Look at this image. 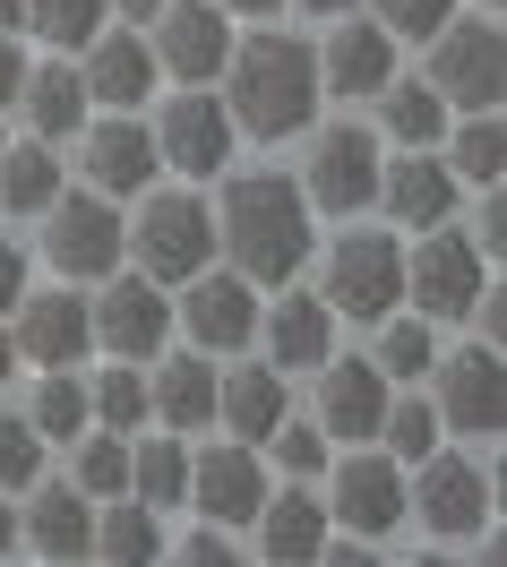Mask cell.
<instances>
[{
    "mask_svg": "<svg viewBox=\"0 0 507 567\" xmlns=\"http://www.w3.org/2000/svg\"><path fill=\"white\" fill-rule=\"evenodd\" d=\"M379 439H387V456H396V464H422L438 447V404H422V395H387Z\"/></svg>",
    "mask_w": 507,
    "mask_h": 567,
    "instance_id": "obj_39",
    "label": "cell"
},
{
    "mask_svg": "<svg viewBox=\"0 0 507 567\" xmlns=\"http://www.w3.org/2000/svg\"><path fill=\"white\" fill-rule=\"evenodd\" d=\"M456 189H465V181L447 173L438 146H396V155L379 164V198H370V207H387L404 233H422V224H447V215H456Z\"/></svg>",
    "mask_w": 507,
    "mask_h": 567,
    "instance_id": "obj_18",
    "label": "cell"
},
{
    "mask_svg": "<svg viewBox=\"0 0 507 567\" xmlns=\"http://www.w3.org/2000/svg\"><path fill=\"white\" fill-rule=\"evenodd\" d=\"M43 482V439L27 413H0V491L18 498V491H35Z\"/></svg>",
    "mask_w": 507,
    "mask_h": 567,
    "instance_id": "obj_40",
    "label": "cell"
},
{
    "mask_svg": "<svg viewBox=\"0 0 507 567\" xmlns=\"http://www.w3.org/2000/svg\"><path fill=\"white\" fill-rule=\"evenodd\" d=\"M27 422H35L43 447H70L77 430H86V379L77 370H43L35 395H27Z\"/></svg>",
    "mask_w": 507,
    "mask_h": 567,
    "instance_id": "obj_33",
    "label": "cell"
},
{
    "mask_svg": "<svg viewBox=\"0 0 507 567\" xmlns=\"http://www.w3.org/2000/svg\"><path fill=\"white\" fill-rule=\"evenodd\" d=\"M155 70L164 78H182V86H216V70H224V52H232V18H224L216 0H164L155 18Z\"/></svg>",
    "mask_w": 507,
    "mask_h": 567,
    "instance_id": "obj_14",
    "label": "cell"
},
{
    "mask_svg": "<svg viewBox=\"0 0 507 567\" xmlns=\"http://www.w3.org/2000/svg\"><path fill=\"white\" fill-rule=\"evenodd\" d=\"M86 422L95 430H138L146 422V361H112L86 379Z\"/></svg>",
    "mask_w": 507,
    "mask_h": 567,
    "instance_id": "obj_36",
    "label": "cell"
},
{
    "mask_svg": "<svg viewBox=\"0 0 507 567\" xmlns=\"http://www.w3.org/2000/svg\"><path fill=\"white\" fill-rule=\"evenodd\" d=\"M379 370H387V379H431V361H438V336H431V319H422V310H387V319H379Z\"/></svg>",
    "mask_w": 507,
    "mask_h": 567,
    "instance_id": "obj_37",
    "label": "cell"
},
{
    "mask_svg": "<svg viewBox=\"0 0 507 567\" xmlns=\"http://www.w3.org/2000/svg\"><path fill=\"white\" fill-rule=\"evenodd\" d=\"M77 173H86V189H104V198H138L146 181L164 173V164H155V130H146L138 112H104V121H86V138H77Z\"/></svg>",
    "mask_w": 507,
    "mask_h": 567,
    "instance_id": "obj_16",
    "label": "cell"
},
{
    "mask_svg": "<svg viewBox=\"0 0 507 567\" xmlns=\"http://www.w3.org/2000/svg\"><path fill=\"white\" fill-rule=\"evenodd\" d=\"M70 447H77L70 482L86 498H121V491H130V430H95V422H86Z\"/></svg>",
    "mask_w": 507,
    "mask_h": 567,
    "instance_id": "obj_34",
    "label": "cell"
},
{
    "mask_svg": "<svg viewBox=\"0 0 507 567\" xmlns=\"http://www.w3.org/2000/svg\"><path fill=\"white\" fill-rule=\"evenodd\" d=\"M9 370H18V344H9V319H0V388H9Z\"/></svg>",
    "mask_w": 507,
    "mask_h": 567,
    "instance_id": "obj_51",
    "label": "cell"
},
{
    "mask_svg": "<svg viewBox=\"0 0 507 567\" xmlns=\"http://www.w3.org/2000/svg\"><path fill=\"white\" fill-rule=\"evenodd\" d=\"M370 104H379V121H387V138H396V146H438V138H447V95L422 86V78H387Z\"/></svg>",
    "mask_w": 507,
    "mask_h": 567,
    "instance_id": "obj_31",
    "label": "cell"
},
{
    "mask_svg": "<svg viewBox=\"0 0 507 567\" xmlns=\"http://www.w3.org/2000/svg\"><path fill=\"white\" fill-rule=\"evenodd\" d=\"M258 498H267V464H258V447H207V456H189V491L182 507H198L207 525H250Z\"/></svg>",
    "mask_w": 507,
    "mask_h": 567,
    "instance_id": "obj_22",
    "label": "cell"
},
{
    "mask_svg": "<svg viewBox=\"0 0 507 567\" xmlns=\"http://www.w3.org/2000/svg\"><path fill=\"white\" fill-rule=\"evenodd\" d=\"M387 395H396V379H387L379 361H335V353L319 361V430H327V439H344V447L379 439Z\"/></svg>",
    "mask_w": 507,
    "mask_h": 567,
    "instance_id": "obj_21",
    "label": "cell"
},
{
    "mask_svg": "<svg viewBox=\"0 0 507 567\" xmlns=\"http://www.w3.org/2000/svg\"><path fill=\"white\" fill-rule=\"evenodd\" d=\"M18 550V507H9V491H0V559Z\"/></svg>",
    "mask_w": 507,
    "mask_h": 567,
    "instance_id": "obj_49",
    "label": "cell"
},
{
    "mask_svg": "<svg viewBox=\"0 0 507 567\" xmlns=\"http://www.w3.org/2000/svg\"><path fill=\"white\" fill-rule=\"evenodd\" d=\"M224 18H276V9H284V0H216Z\"/></svg>",
    "mask_w": 507,
    "mask_h": 567,
    "instance_id": "obj_48",
    "label": "cell"
},
{
    "mask_svg": "<svg viewBox=\"0 0 507 567\" xmlns=\"http://www.w3.org/2000/svg\"><path fill=\"white\" fill-rule=\"evenodd\" d=\"M0 146H9V130H0Z\"/></svg>",
    "mask_w": 507,
    "mask_h": 567,
    "instance_id": "obj_54",
    "label": "cell"
},
{
    "mask_svg": "<svg viewBox=\"0 0 507 567\" xmlns=\"http://www.w3.org/2000/svg\"><path fill=\"white\" fill-rule=\"evenodd\" d=\"M18 86H27V52H18V35L0 27V112L18 104Z\"/></svg>",
    "mask_w": 507,
    "mask_h": 567,
    "instance_id": "obj_46",
    "label": "cell"
},
{
    "mask_svg": "<svg viewBox=\"0 0 507 567\" xmlns=\"http://www.w3.org/2000/svg\"><path fill=\"white\" fill-rule=\"evenodd\" d=\"M61 189H70V173H61V155H52L43 138L0 146V215H43Z\"/></svg>",
    "mask_w": 507,
    "mask_h": 567,
    "instance_id": "obj_29",
    "label": "cell"
},
{
    "mask_svg": "<svg viewBox=\"0 0 507 567\" xmlns=\"http://www.w3.org/2000/svg\"><path fill=\"white\" fill-rule=\"evenodd\" d=\"M112 18H121V27H146V18H155V9H164V0H104Z\"/></svg>",
    "mask_w": 507,
    "mask_h": 567,
    "instance_id": "obj_47",
    "label": "cell"
},
{
    "mask_svg": "<svg viewBox=\"0 0 507 567\" xmlns=\"http://www.w3.org/2000/svg\"><path fill=\"white\" fill-rule=\"evenodd\" d=\"M189 491V447L182 439H146V447H130V498H146L155 516L164 507H182Z\"/></svg>",
    "mask_w": 507,
    "mask_h": 567,
    "instance_id": "obj_35",
    "label": "cell"
},
{
    "mask_svg": "<svg viewBox=\"0 0 507 567\" xmlns=\"http://www.w3.org/2000/svg\"><path fill=\"white\" fill-rule=\"evenodd\" d=\"M182 559H198V567H224V559H232V533H224V525H198V533L182 542Z\"/></svg>",
    "mask_w": 507,
    "mask_h": 567,
    "instance_id": "obj_45",
    "label": "cell"
},
{
    "mask_svg": "<svg viewBox=\"0 0 507 567\" xmlns=\"http://www.w3.org/2000/svg\"><path fill=\"white\" fill-rule=\"evenodd\" d=\"M18 292H27V249H18L9 233H0V319L18 310Z\"/></svg>",
    "mask_w": 507,
    "mask_h": 567,
    "instance_id": "obj_44",
    "label": "cell"
},
{
    "mask_svg": "<svg viewBox=\"0 0 507 567\" xmlns=\"http://www.w3.org/2000/svg\"><path fill=\"white\" fill-rule=\"evenodd\" d=\"M95 559H121V567H138V559H155L164 550V525H155V507L146 498H95V542H86Z\"/></svg>",
    "mask_w": 507,
    "mask_h": 567,
    "instance_id": "obj_30",
    "label": "cell"
},
{
    "mask_svg": "<svg viewBox=\"0 0 507 567\" xmlns=\"http://www.w3.org/2000/svg\"><path fill=\"white\" fill-rule=\"evenodd\" d=\"M327 525H344L353 542H387L404 525V464L379 447L327 456Z\"/></svg>",
    "mask_w": 507,
    "mask_h": 567,
    "instance_id": "obj_9",
    "label": "cell"
},
{
    "mask_svg": "<svg viewBox=\"0 0 507 567\" xmlns=\"http://www.w3.org/2000/svg\"><path fill=\"white\" fill-rule=\"evenodd\" d=\"M473 241L490 249V258L507 249V198H499V181H490V189H482V207H473Z\"/></svg>",
    "mask_w": 507,
    "mask_h": 567,
    "instance_id": "obj_43",
    "label": "cell"
},
{
    "mask_svg": "<svg viewBox=\"0 0 507 567\" xmlns=\"http://www.w3.org/2000/svg\"><path fill=\"white\" fill-rule=\"evenodd\" d=\"M224 112H232V130H250V138H301L310 121H319V52L301 35H276V27H258V35H232L224 52Z\"/></svg>",
    "mask_w": 507,
    "mask_h": 567,
    "instance_id": "obj_1",
    "label": "cell"
},
{
    "mask_svg": "<svg viewBox=\"0 0 507 567\" xmlns=\"http://www.w3.org/2000/svg\"><path fill=\"white\" fill-rule=\"evenodd\" d=\"M18 27H35L43 43H61V52H77V43L95 35V27H112L104 0H27V18Z\"/></svg>",
    "mask_w": 507,
    "mask_h": 567,
    "instance_id": "obj_38",
    "label": "cell"
},
{
    "mask_svg": "<svg viewBox=\"0 0 507 567\" xmlns=\"http://www.w3.org/2000/svg\"><path fill=\"white\" fill-rule=\"evenodd\" d=\"M173 319L189 327L198 353H241L258 336V284L241 276V267H216V258H207V267L182 284V310H173Z\"/></svg>",
    "mask_w": 507,
    "mask_h": 567,
    "instance_id": "obj_13",
    "label": "cell"
},
{
    "mask_svg": "<svg viewBox=\"0 0 507 567\" xmlns=\"http://www.w3.org/2000/svg\"><path fill=\"white\" fill-rule=\"evenodd\" d=\"M155 52H146L138 27H95L86 35V61H77V86H86V104H104V112H138L146 95H155Z\"/></svg>",
    "mask_w": 507,
    "mask_h": 567,
    "instance_id": "obj_17",
    "label": "cell"
},
{
    "mask_svg": "<svg viewBox=\"0 0 507 567\" xmlns=\"http://www.w3.org/2000/svg\"><path fill=\"white\" fill-rule=\"evenodd\" d=\"M146 413L164 430H207L216 422V361L207 353H173V361H155V379H146Z\"/></svg>",
    "mask_w": 507,
    "mask_h": 567,
    "instance_id": "obj_26",
    "label": "cell"
},
{
    "mask_svg": "<svg viewBox=\"0 0 507 567\" xmlns=\"http://www.w3.org/2000/svg\"><path fill=\"white\" fill-rule=\"evenodd\" d=\"M447 173L473 181V189H490V181L507 173V130H499V104L490 112H465V121H447Z\"/></svg>",
    "mask_w": 507,
    "mask_h": 567,
    "instance_id": "obj_32",
    "label": "cell"
},
{
    "mask_svg": "<svg viewBox=\"0 0 507 567\" xmlns=\"http://www.w3.org/2000/svg\"><path fill=\"white\" fill-rule=\"evenodd\" d=\"M216 422L232 430L241 447H267V430L284 422V370H276V361L224 370V379H216Z\"/></svg>",
    "mask_w": 507,
    "mask_h": 567,
    "instance_id": "obj_27",
    "label": "cell"
},
{
    "mask_svg": "<svg viewBox=\"0 0 507 567\" xmlns=\"http://www.w3.org/2000/svg\"><path fill=\"white\" fill-rule=\"evenodd\" d=\"M232 112H224V95H207V86H189V95H173V104L155 112V164L182 181H216L224 164H232Z\"/></svg>",
    "mask_w": 507,
    "mask_h": 567,
    "instance_id": "obj_12",
    "label": "cell"
},
{
    "mask_svg": "<svg viewBox=\"0 0 507 567\" xmlns=\"http://www.w3.org/2000/svg\"><path fill=\"white\" fill-rule=\"evenodd\" d=\"M301 9H310V18H353L362 0H301Z\"/></svg>",
    "mask_w": 507,
    "mask_h": 567,
    "instance_id": "obj_50",
    "label": "cell"
},
{
    "mask_svg": "<svg viewBox=\"0 0 507 567\" xmlns=\"http://www.w3.org/2000/svg\"><path fill=\"white\" fill-rule=\"evenodd\" d=\"M18 18H27V0H0V27H9V35H18Z\"/></svg>",
    "mask_w": 507,
    "mask_h": 567,
    "instance_id": "obj_52",
    "label": "cell"
},
{
    "mask_svg": "<svg viewBox=\"0 0 507 567\" xmlns=\"http://www.w3.org/2000/svg\"><path fill=\"white\" fill-rule=\"evenodd\" d=\"M319 301L353 327H379L387 310H404V241L396 233H344L319 267Z\"/></svg>",
    "mask_w": 507,
    "mask_h": 567,
    "instance_id": "obj_5",
    "label": "cell"
},
{
    "mask_svg": "<svg viewBox=\"0 0 507 567\" xmlns=\"http://www.w3.org/2000/svg\"><path fill=\"white\" fill-rule=\"evenodd\" d=\"M121 224H130L138 276H155V284H189L216 258V207L198 189H138V215H121Z\"/></svg>",
    "mask_w": 507,
    "mask_h": 567,
    "instance_id": "obj_3",
    "label": "cell"
},
{
    "mask_svg": "<svg viewBox=\"0 0 507 567\" xmlns=\"http://www.w3.org/2000/svg\"><path fill=\"white\" fill-rule=\"evenodd\" d=\"M431 86L447 95V112H490L507 86V52H499V18H447L431 35Z\"/></svg>",
    "mask_w": 507,
    "mask_h": 567,
    "instance_id": "obj_10",
    "label": "cell"
},
{
    "mask_svg": "<svg viewBox=\"0 0 507 567\" xmlns=\"http://www.w3.org/2000/svg\"><path fill=\"white\" fill-rule=\"evenodd\" d=\"M43 258L61 284H104L112 267H130V224L104 189H61L43 207Z\"/></svg>",
    "mask_w": 507,
    "mask_h": 567,
    "instance_id": "obj_4",
    "label": "cell"
},
{
    "mask_svg": "<svg viewBox=\"0 0 507 567\" xmlns=\"http://www.w3.org/2000/svg\"><path fill=\"white\" fill-rule=\"evenodd\" d=\"M310 52H319V95H335V104H370V95L396 78V35H387L379 18L335 27V35L310 43Z\"/></svg>",
    "mask_w": 507,
    "mask_h": 567,
    "instance_id": "obj_19",
    "label": "cell"
},
{
    "mask_svg": "<svg viewBox=\"0 0 507 567\" xmlns=\"http://www.w3.org/2000/svg\"><path fill=\"white\" fill-rule=\"evenodd\" d=\"M482 9H490V18H499V0H482Z\"/></svg>",
    "mask_w": 507,
    "mask_h": 567,
    "instance_id": "obj_53",
    "label": "cell"
},
{
    "mask_svg": "<svg viewBox=\"0 0 507 567\" xmlns=\"http://www.w3.org/2000/svg\"><path fill=\"white\" fill-rule=\"evenodd\" d=\"M404 516H422V533L438 542H473V533H490V473L438 439L422 456V482L404 473Z\"/></svg>",
    "mask_w": 507,
    "mask_h": 567,
    "instance_id": "obj_8",
    "label": "cell"
},
{
    "mask_svg": "<svg viewBox=\"0 0 507 567\" xmlns=\"http://www.w3.org/2000/svg\"><path fill=\"white\" fill-rule=\"evenodd\" d=\"M379 9V27L387 35H413V43H431L447 18H456V0H370Z\"/></svg>",
    "mask_w": 507,
    "mask_h": 567,
    "instance_id": "obj_42",
    "label": "cell"
},
{
    "mask_svg": "<svg viewBox=\"0 0 507 567\" xmlns=\"http://www.w3.org/2000/svg\"><path fill=\"white\" fill-rule=\"evenodd\" d=\"M431 379H438V430L499 439V344H465V353L431 361Z\"/></svg>",
    "mask_w": 507,
    "mask_h": 567,
    "instance_id": "obj_20",
    "label": "cell"
},
{
    "mask_svg": "<svg viewBox=\"0 0 507 567\" xmlns=\"http://www.w3.org/2000/svg\"><path fill=\"white\" fill-rule=\"evenodd\" d=\"M379 164H387V146H379V130H362V121H327L319 138H310V164H301V198H310V215H353L379 198Z\"/></svg>",
    "mask_w": 507,
    "mask_h": 567,
    "instance_id": "obj_6",
    "label": "cell"
},
{
    "mask_svg": "<svg viewBox=\"0 0 507 567\" xmlns=\"http://www.w3.org/2000/svg\"><path fill=\"white\" fill-rule=\"evenodd\" d=\"M258 336H267V361L292 379V370H319L335 353V310L319 292H292L284 284V301H258Z\"/></svg>",
    "mask_w": 507,
    "mask_h": 567,
    "instance_id": "obj_23",
    "label": "cell"
},
{
    "mask_svg": "<svg viewBox=\"0 0 507 567\" xmlns=\"http://www.w3.org/2000/svg\"><path fill=\"white\" fill-rule=\"evenodd\" d=\"M267 447H276V464H284V473H301V482H319L327 456H335V447H327V430H319V422H292V413L267 430Z\"/></svg>",
    "mask_w": 507,
    "mask_h": 567,
    "instance_id": "obj_41",
    "label": "cell"
},
{
    "mask_svg": "<svg viewBox=\"0 0 507 567\" xmlns=\"http://www.w3.org/2000/svg\"><path fill=\"white\" fill-rule=\"evenodd\" d=\"M18 104H27V121H35L43 146L77 138V130H86V86H77V61H43V70H27Z\"/></svg>",
    "mask_w": 507,
    "mask_h": 567,
    "instance_id": "obj_28",
    "label": "cell"
},
{
    "mask_svg": "<svg viewBox=\"0 0 507 567\" xmlns=\"http://www.w3.org/2000/svg\"><path fill=\"white\" fill-rule=\"evenodd\" d=\"M216 249L250 284H292L310 267V198L284 173H232L216 198Z\"/></svg>",
    "mask_w": 507,
    "mask_h": 567,
    "instance_id": "obj_2",
    "label": "cell"
},
{
    "mask_svg": "<svg viewBox=\"0 0 507 567\" xmlns=\"http://www.w3.org/2000/svg\"><path fill=\"white\" fill-rule=\"evenodd\" d=\"M490 284V249L473 233H447V224H422V249H404V301L422 319H465Z\"/></svg>",
    "mask_w": 507,
    "mask_h": 567,
    "instance_id": "obj_7",
    "label": "cell"
},
{
    "mask_svg": "<svg viewBox=\"0 0 507 567\" xmlns=\"http://www.w3.org/2000/svg\"><path fill=\"white\" fill-rule=\"evenodd\" d=\"M258 559H319L327 550V498L301 491V482H284V491L258 498Z\"/></svg>",
    "mask_w": 507,
    "mask_h": 567,
    "instance_id": "obj_25",
    "label": "cell"
},
{
    "mask_svg": "<svg viewBox=\"0 0 507 567\" xmlns=\"http://www.w3.org/2000/svg\"><path fill=\"white\" fill-rule=\"evenodd\" d=\"M86 319H95V344H104L112 361H155L164 336H173V301H164L155 276L112 267V276L95 284V301H86Z\"/></svg>",
    "mask_w": 507,
    "mask_h": 567,
    "instance_id": "obj_11",
    "label": "cell"
},
{
    "mask_svg": "<svg viewBox=\"0 0 507 567\" xmlns=\"http://www.w3.org/2000/svg\"><path fill=\"white\" fill-rule=\"evenodd\" d=\"M9 344H18V361H35V370H77V361L95 353V319H86L77 284L18 292V327H9Z\"/></svg>",
    "mask_w": 507,
    "mask_h": 567,
    "instance_id": "obj_15",
    "label": "cell"
},
{
    "mask_svg": "<svg viewBox=\"0 0 507 567\" xmlns=\"http://www.w3.org/2000/svg\"><path fill=\"white\" fill-rule=\"evenodd\" d=\"M18 542H27L35 559H86V542H95V498L77 491V482H35V498L18 507Z\"/></svg>",
    "mask_w": 507,
    "mask_h": 567,
    "instance_id": "obj_24",
    "label": "cell"
}]
</instances>
